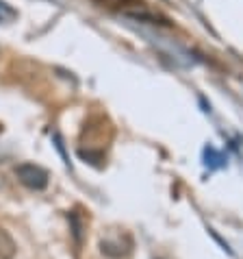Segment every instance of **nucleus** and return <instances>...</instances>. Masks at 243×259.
<instances>
[{
  "instance_id": "obj_1",
  "label": "nucleus",
  "mask_w": 243,
  "mask_h": 259,
  "mask_svg": "<svg viewBox=\"0 0 243 259\" xmlns=\"http://www.w3.org/2000/svg\"><path fill=\"white\" fill-rule=\"evenodd\" d=\"M133 250V237L124 231H109L100 240V253L109 259H124Z\"/></svg>"
},
{
  "instance_id": "obj_2",
  "label": "nucleus",
  "mask_w": 243,
  "mask_h": 259,
  "mask_svg": "<svg viewBox=\"0 0 243 259\" xmlns=\"http://www.w3.org/2000/svg\"><path fill=\"white\" fill-rule=\"evenodd\" d=\"M16 177L18 181L24 185L28 190H44L48 185V172L41 168V165H35V163H22L16 168Z\"/></svg>"
},
{
  "instance_id": "obj_3",
  "label": "nucleus",
  "mask_w": 243,
  "mask_h": 259,
  "mask_svg": "<svg viewBox=\"0 0 243 259\" xmlns=\"http://www.w3.org/2000/svg\"><path fill=\"white\" fill-rule=\"evenodd\" d=\"M16 242H13V237L5 231V229H0V259H13L16 257Z\"/></svg>"
},
{
  "instance_id": "obj_4",
  "label": "nucleus",
  "mask_w": 243,
  "mask_h": 259,
  "mask_svg": "<svg viewBox=\"0 0 243 259\" xmlns=\"http://www.w3.org/2000/svg\"><path fill=\"white\" fill-rule=\"evenodd\" d=\"M13 16H16V11L9 9V7H7V3H3V0H0V22H5L7 18H13Z\"/></svg>"
}]
</instances>
